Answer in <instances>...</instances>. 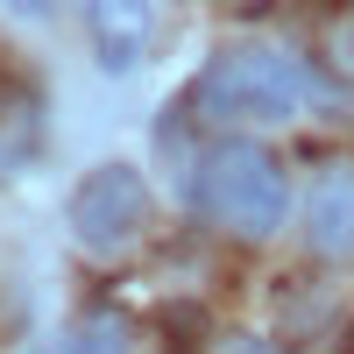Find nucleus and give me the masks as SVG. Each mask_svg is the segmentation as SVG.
<instances>
[{"mask_svg": "<svg viewBox=\"0 0 354 354\" xmlns=\"http://www.w3.org/2000/svg\"><path fill=\"white\" fill-rule=\"evenodd\" d=\"M192 205L213 227L241 234V241H270L290 213V185H283V163L248 135H220L213 149L192 163Z\"/></svg>", "mask_w": 354, "mask_h": 354, "instance_id": "nucleus-1", "label": "nucleus"}, {"mask_svg": "<svg viewBox=\"0 0 354 354\" xmlns=\"http://www.w3.org/2000/svg\"><path fill=\"white\" fill-rule=\"evenodd\" d=\"M192 100L213 121H290L312 100V71L277 43H227L205 57Z\"/></svg>", "mask_w": 354, "mask_h": 354, "instance_id": "nucleus-2", "label": "nucleus"}, {"mask_svg": "<svg viewBox=\"0 0 354 354\" xmlns=\"http://www.w3.org/2000/svg\"><path fill=\"white\" fill-rule=\"evenodd\" d=\"M142 227H149V185H142V170L135 163H100V170H85L78 177V192H71V241L85 255H128L142 241Z\"/></svg>", "mask_w": 354, "mask_h": 354, "instance_id": "nucleus-3", "label": "nucleus"}, {"mask_svg": "<svg viewBox=\"0 0 354 354\" xmlns=\"http://www.w3.org/2000/svg\"><path fill=\"white\" fill-rule=\"evenodd\" d=\"M85 28H93L100 71L128 78L142 64V50H149V36H156V8L149 0H85Z\"/></svg>", "mask_w": 354, "mask_h": 354, "instance_id": "nucleus-4", "label": "nucleus"}, {"mask_svg": "<svg viewBox=\"0 0 354 354\" xmlns=\"http://www.w3.org/2000/svg\"><path fill=\"white\" fill-rule=\"evenodd\" d=\"M36 142H43V85L0 57V170L36 156Z\"/></svg>", "mask_w": 354, "mask_h": 354, "instance_id": "nucleus-5", "label": "nucleus"}, {"mask_svg": "<svg viewBox=\"0 0 354 354\" xmlns=\"http://www.w3.org/2000/svg\"><path fill=\"white\" fill-rule=\"evenodd\" d=\"M305 234L319 255H347L354 248V163H333L305 198Z\"/></svg>", "mask_w": 354, "mask_h": 354, "instance_id": "nucleus-6", "label": "nucleus"}, {"mask_svg": "<svg viewBox=\"0 0 354 354\" xmlns=\"http://www.w3.org/2000/svg\"><path fill=\"white\" fill-rule=\"evenodd\" d=\"M57 354H128V326H121V319H85V326L64 333Z\"/></svg>", "mask_w": 354, "mask_h": 354, "instance_id": "nucleus-7", "label": "nucleus"}, {"mask_svg": "<svg viewBox=\"0 0 354 354\" xmlns=\"http://www.w3.org/2000/svg\"><path fill=\"white\" fill-rule=\"evenodd\" d=\"M8 8H15L21 21H36V15H50V8H57V0H8Z\"/></svg>", "mask_w": 354, "mask_h": 354, "instance_id": "nucleus-8", "label": "nucleus"}, {"mask_svg": "<svg viewBox=\"0 0 354 354\" xmlns=\"http://www.w3.org/2000/svg\"><path fill=\"white\" fill-rule=\"evenodd\" d=\"M234 354H277L270 340H234Z\"/></svg>", "mask_w": 354, "mask_h": 354, "instance_id": "nucleus-9", "label": "nucleus"}]
</instances>
